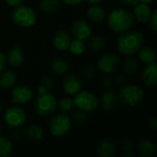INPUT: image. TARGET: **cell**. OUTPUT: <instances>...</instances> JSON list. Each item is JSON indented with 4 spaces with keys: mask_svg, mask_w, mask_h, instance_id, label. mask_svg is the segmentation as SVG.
I'll return each mask as SVG.
<instances>
[{
    "mask_svg": "<svg viewBox=\"0 0 157 157\" xmlns=\"http://www.w3.org/2000/svg\"><path fill=\"white\" fill-rule=\"evenodd\" d=\"M60 6L59 0H40V8L42 12L46 14L55 13Z\"/></svg>",
    "mask_w": 157,
    "mask_h": 157,
    "instance_id": "cell-27",
    "label": "cell"
},
{
    "mask_svg": "<svg viewBox=\"0 0 157 157\" xmlns=\"http://www.w3.org/2000/svg\"><path fill=\"white\" fill-rule=\"evenodd\" d=\"M71 119L65 113H60L52 117L49 124V130L52 136L63 137L71 129Z\"/></svg>",
    "mask_w": 157,
    "mask_h": 157,
    "instance_id": "cell-7",
    "label": "cell"
},
{
    "mask_svg": "<svg viewBox=\"0 0 157 157\" xmlns=\"http://www.w3.org/2000/svg\"><path fill=\"white\" fill-rule=\"evenodd\" d=\"M118 101H119V98H118L117 94L113 92L111 89H108L102 93L100 97L99 104L104 111L110 112L117 108Z\"/></svg>",
    "mask_w": 157,
    "mask_h": 157,
    "instance_id": "cell-12",
    "label": "cell"
},
{
    "mask_svg": "<svg viewBox=\"0 0 157 157\" xmlns=\"http://www.w3.org/2000/svg\"><path fill=\"white\" fill-rule=\"evenodd\" d=\"M2 110H3V104H2V101L0 99V113L2 112Z\"/></svg>",
    "mask_w": 157,
    "mask_h": 157,
    "instance_id": "cell-46",
    "label": "cell"
},
{
    "mask_svg": "<svg viewBox=\"0 0 157 157\" xmlns=\"http://www.w3.org/2000/svg\"><path fill=\"white\" fill-rule=\"evenodd\" d=\"M72 38L69 32L63 29L56 31L52 37V44L54 48L60 52H65L69 49Z\"/></svg>",
    "mask_w": 157,
    "mask_h": 157,
    "instance_id": "cell-13",
    "label": "cell"
},
{
    "mask_svg": "<svg viewBox=\"0 0 157 157\" xmlns=\"http://www.w3.org/2000/svg\"><path fill=\"white\" fill-rule=\"evenodd\" d=\"M100 86L104 89V90H108V89H111L112 86H113V79L111 77H109V75H104L101 79H100Z\"/></svg>",
    "mask_w": 157,
    "mask_h": 157,
    "instance_id": "cell-34",
    "label": "cell"
},
{
    "mask_svg": "<svg viewBox=\"0 0 157 157\" xmlns=\"http://www.w3.org/2000/svg\"><path fill=\"white\" fill-rule=\"evenodd\" d=\"M6 63V57L2 52H0V73L4 70Z\"/></svg>",
    "mask_w": 157,
    "mask_h": 157,
    "instance_id": "cell-39",
    "label": "cell"
},
{
    "mask_svg": "<svg viewBox=\"0 0 157 157\" xmlns=\"http://www.w3.org/2000/svg\"><path fill=\"white\" fill-rule=\"evenodd\" d=\"M3 118L7 127L17 130L25 124L27 115L23 109L18 106H13L6 109Z\"/></svg>",
    "mask_w": 157,
    "mask_h": 157,
    "instance_id": "cell-8",
    "label": "cell"
},
{
    "mask_svg": "<svg viewBox=\"0 0 157 157\" xmlns=\"http://www.w3.org/2000/svg\"><path fill=\"white\" fill-rule=\"evenodd\" d=\"M86 15L88 19L92 22L99 23L105 19L106 12L99 5H91V6L87 9Z\"/></svg>",
    "mask_w": 157,
    "mask_h": 157,
    "instance_id": "cell-19",
    "label": "cell"
},
{
    "mask_svg": "<svg viewBox=\"0 0 157 157\" xmlns=\"http://www.w3.org/2000/svg\"><path fill=\"white\" fill-rule=\"evenodd\" d=\"M40 86H43L48 92H50V91L52 89L53 86H54L52 79L50 76H48V75L42 76V77L40 78Z\"/></svg>",
    "mask_w": 157,
    "mask_h": 157,
    "instance_id": "cell-33",
    "label": "cell"
},
{
    "mask_svg": "<svg viewBox=\"0 0 157 157\" xmlns=\"http://www.w3.org/2000/svg\"><path fill=\"white\" fill-rule=\"evenodd\" d=\"M74 107H75L74 100L68 97H64L61 98L59 101H57V108L62 113H68L72 111Z\"/></svg>",
    "mask_w": 157,
    "mask_h": 157,
    "instance_id": "cell-29",
    "label": "cell"
},
{
    "mask_svg": "<svg viewBox=\"0 0 157 157\" xmlns=\"http://www.w3.org/2000/svg\"><path fill=\"white\" fill-rule=\"evenodd\" d=\"M121 147L125 153H132L134 148V143L131 139H125L121 144Z\"/></svg>",
    "mask_w": 157,
    "mask_h": 157,
    "instance_id": "cell-36",
    "label": "cell"
},
{
    "mask_svg": "<svg viewBox=\"0 0 157 157\" xmlns=\"http://www.w3.org/2000/svg\"><path fill=\"white\" fill-rule=\"evenodd\" d=\"M62 1L68 6H78L81 3H83L85 0H62Z\"/></svg>",
    "mask_w": 157,
    "mask_h": 157,
    "instance_id": "cell-40",
    "label": "cell"
},
{
    "mask_svg": "<svg viewBox=\"0 0 157 157\" xmlns=\"http://www.w3.org/2000/svg\"><path fill=\"white\" fill-rule=\"evenodd\" d=\"M36 113L40 117H49L54 113L57 109V99L50 92L39 95L34 104Z\"/></svg>",
    "mask_w": 157,
    "mask_h": 157,
    "instance_id": "cell-6",
    "label": "cell"
},
{
    "mask_svg": "<svg viewBox=\"0 0 157 157\" xmlns=\"http://www.w3.org/2000/svg\"><path fill=\"white\" fill-rule=\"evenodd\" d=\"M1 132H2V125H1V122H0V135H1Z\"/></svg>",
    "mask_w": 157,
    "mask_h": 157,
    "instance_id": "cell-47",
    "label": "cell"
},
{
    "mask_svg": "<svg viewBox=\"0 0 157 157\" xmlns=\"http://www.w3.org/2000/svg\"><path fill=\"white\" fill-rule=\"evenodd\" d=\"M153 10L149 6V5L143 4V3H138L137 5L134 6L133 9V17L134 19L141 23H146L149 21L151 16H152Z\"/></svg>",
    "mask_w": 157,
    "mask_h": 157,
    "instance_id": "cell-16",
    "label": "cell"
},
{
    "mask_svg": "<svg viewBox=\"0 0 157 157\" xmlns=\"http://www.w3.org/2000/svg\"><path fill=\"white\" fill-rule=\"evenodd\" d=\"M118 98L125 106L137 107L144 99V91L139 86L126 84L121 87Z\"/></svg>",
    "mask_w": 157,
    "mask_h": 157,
    "instance_id": "cell-3",
    "label": "cell"
},
{
    "mask_svg": "<svg viewBox=\"0 0 157 157\" xmlns=\"http://www.w3.org/2000/svg\"><path fill=\"white\" fill-rule=\"evenodd\" d=\"M46 93H48V91H47L43 86H40L38 87V94H39V95H43V94H46Z\"/></svg>",
    "mask_w": 157,
    "mask_h": 157,
    "instance_id": "cell-43",
    "label": "cell"
},
{
    "mask_svg": "<svg viewBox=\"0 0 157 157\" xmlns=\"http://www.w3.org/2000/svg\"><path fill=\"white\" fill-rule=\"evenodd\" d=\"M73 100L75 107L85 112H92L96 110L99 105V99L98 97L87 90H80L75 95Z\"/></svg>",
    "mask_w": 157,
    "mask_h": 157,
    "instance_id": "cell-5",
    "label": "cell"
},
{
    "mask_svg": "<svg viewBox=\"0 0 157 157\" xmlns=\"http://www.w3.org/2000/svg\"><path fill=\"white\" fill-rule=\"evenodd\" d=\"M68 68H69V65L67 63V62L61 58V57H57V58H54L52 60L51 62V69L52 71L58 75H65L68 71Z\"/></svg>",
    "mask_w": 157,
    "mask_h": 157,
    "instance_id": "cell-22",
    "label": "cell"
},
{
    "mask_svg": "<svg viewBox=\"0 0 157 157\" xmlns=\"http://www.w3.org/2000/svg\"><path fill=\"white\" fill-rule=\"evenodd\" d=\"M155 0H139V3H143V4H146V5H150L154 2Z\"/></svg>",
    "mask_w": 157,
    "mask_h": 157,
    "instance_id": "cell-45",
    "label": "cell"
},
{
    "mask_svg": "<svg viewBox=\"0 0 157 157\" xmlns=\"http://www.w3.org/2000/svg\"><path fill=\"white\" fill-rule=\"evenodd\" d=\"M71 121L74 122L75 125L83 126L87 121V116H86L85 111L79 109L78 111H75V112L73 113L72 118H71Z\"/></svg>",
    "mask_w": 157,
    "mask_h": 157,
    "instance_id": "cell-32",
    "label": "cell"
},
{
    "mask_svg": "<svg viewBox=\"0 0 157 157\" xmlns=\"http://www.w3.org/2000/svg\"><path fill=\"white\" fill-rule=\"evenodd\" d=\"M17 81L16 75L10 70H3L0 73V87L10 88L15 86Z\"/></svg>",
    "mask_w": 157,
    "mask_h": 157,
    "instance_id": "cell-21",
    "label": "cell"
},
{
    "mask_svg": "<svg viewBox=\"0 0 157 157\" xmlns=\"http://www.w3.org/2000/svg\"><path fill=\"white\" fill-rule=\"evenodd\" d=\"M122 69L127 76H133L138 71V63L136 59L132 57L125 59L122 63Z\"/></svg>",
    "mask_w": 157,
    "mask_h": 157,
    "instance_id": "cell-25",
    "label": "cell"
},
{
    "mask_svg": "<svg viewBox=\"0 0 157 157\" xmlns=\"http://www.w3.org/2000/svg\"><path fill=\"white\" fill-rule=\"evenodd\" d=\"M96 73H97V71H96L95 66H93L91 64H84L80 68L81 76L86 81L93 80L96 76Z\"/></svg>",
    "mask_w": 157,
    "mask_h": 157,
    "instance_id": "cell-31",
    "label": "cell"
},
{
    "mask_svg": "<svg viewBox=\"0 0 157 157\" xmlns=\"http://www.w3.org/2000/svg\"><path fill=\"white\" fill-rule=\"evenodd\" d=\"M13 150L11 141L4 136H0V157L9 156Z\"/></svg>",
    "mask_w": 157,
    "mask_h": 157,
    "instance_id": "cell-28",
    "label": "cell"
},
{
    "mask_svg": "<svg viewBox=\"0 0 157 157\" xmlns=\"http://www.w3.org/2000/svg\"><path fill=\"white\" fill-rule=\"evenodd\" d=\"M121 4L128 6H133L139 3V0H120Z\"/></svg>",
    "mask_w": 157,
    "mask_h": 157,
    "instance_id": "cell-41",
    "label": "cell"
},
{
    "mask_svg": "<svg viewBox=\"0 0 157 157\" xmlns=\"http://www.w3.org/2000/svg\"><path fill=\"white\" fill-rule=\"evenodd\" d=\"M149 125H150V127H151L154 131H156L157 130L156 117H151V118L149 119Z\"/></svg>",
    "mask_w": 157,
    "mask_h": 157,
    "instance_id": "cell-42",
    "label": "cell"
},
{
    "mask_svg": "<svg viewBox=\"0 0 157 157\" xmlns=\"http://www.w3.org/2000/svg\"><path fill=\"white\" fill-rule=\"evenodd\" d=\"M85 49H86V44L84 40L74 39L71 40L68 50H70V52L75 55H81L85 52Z\"/></svg>",
    "mask_w": 157,
    "mask_h": 157,
    "instance_id": "cell-30",
    "label": "cell"
},
{
    "mask_svg": "<svg viewBox=\"0 0 157 157\" xmlns=\"http://www.w3.org/2000/svg\"><path fill=\"white\" fill-rule=\"evenodd\" d=\"M33 98L32 89L25 85H18L11 91V100L14 104H27Z\"/></svg>",
    "mask_w": 157,
    "mask_h": 157,
    "instance_id": "cell-10",
    "label": "cell"
},
{
    "mask_svg": "<svg viewBox=\"0 0 157 157\" xmlns=\"http://www.w3.org/2000/svg\"><path fill=\"white\" fill-rule=\"evenodd\" d=\"M24 52L23 51L18 47V46H15L13 47L7 53V57H6V62H8V63L14 67H17L20 66L23 62H24Z\"/></svg>",
    "mask_w": 157,
    "mask_h": 157,
    "instance_id": "cell-18",
    "label": "cell"
},
{
    "mask_svg": "<svg viewBox=\"0 0 157 157\" xmlns=\"http://www.w3.org/2000/svg\"><path fill=\"white\" fill-rule=\"evenodd\" d=\"M105 44H106V39L101 35L90 36L87 39V45H88L89 49H91L95 52H98V51H100L101 49H103Z\"/></svg>",
    "mask_w": 157,
    "mask_h": 157,
    "instance_id": "cell-26",
    "label": "cell"
},
{
    "mask_svg": "<svg viewBox=\"0 0 157 157\" xmlns=\"http://www.w3.org/2000/svg\"><path fill=\"white\" fill-rule=\"evenodd\" d=\"M132 12L125 8H116L108 17V25L116 34H121L129 30L134 23Z\"/></svg>",
    "mask_w": 157,
    "mask_h": 157,
    "instance_id": "cell-2",
    "label": "cell"
},
{
    "mask_svg": "<svg viewBox=\"0 0 157 157\" xmlns=\"http://www.w3.org/2000/svg\"><path fill=\"white\" fill-rule=\"evenodd\" d=\"M127 75L123 73V74H118L115 77H114V79H113V83L116 85V86H125L126 84H127Z\"/></svg>",
    "mask_w": 157,
    "mask_h": 157,
    "instance_id": "cell-35",
    "label": "cell"
},
{
    "mask_svg": "<svg viewBox=\"0 0 157 157\" xmlns=\"http://www.w3.org/2000/svg\"><path fill=\"white\" fill-rule=\"evenodd\" d=\"M142 80L148 87H155L157 85V64L155 62L146 64L142 73Z\"/></svg>",
    "mask_w": 157,
    "mask_h": 157,
    "instance_id": "cell-15",
    "label": "cell"
},
{
    "mask_svg": "<svg viewBox=\"0 0 157 157\" xmlns=\"http://www.w3.org/2000/svg\"><path fill=\"white\" fill-rule=\"evenodd\" d=\"M139 58L145 64L152 63L155 62V52L149 46H145L144 48L142 47L139 50Z\"/></svg>",
    "mask_w": 157,
    "mask_h": 157,
    "instance_id": "cell-24",
    "label": "cell"
},
{
    "mask_svg": "<svg viewBox=\"0 0 157 157\" xmlns=\"http://www.w3.org/2000/svg\"><path fill=\"white\" fill-rule=\"evenodd\" d=\"M119 65H120V58L114 52H107L103 54L98 58L97 62L98 69L106 75L115 72L119 67Z\"/></svg>",
    "mask_w": 157,
    "mask_h": 157,
    "instance_id": "cell-9",
    "label": "cell"
},
{
    "mask_svg": "<svg viewBox=\"0 0 157 157\" xmlns=\"http://www.w3.org/2000/svg\"><path fill=\"white\" fill-rule=\"evenodd\" d=\"M90 5H99V3L102 2V0H85Z\"/></svg>",
    "mask_w": 157,
    "mask_h": 157,
    "instance_id": "cell-44",
    "label": "cell"
},
{
    "mask_svg": "<svg viewBox=\"0 0 157 157\" xmlns=\"http://www.w3.org/2000/svg\"><path fill=\"white\" fill-rule=\"evenodd\" d=\"M13 21L22 28L33 27L37 21V15L34 9L27 6H18L12 12Z\"/></svg>",
    "mask_w": 157,
    "mask_h": 157,
    "instance_id": "cell-4",
    "label": "cell"
},
{
    "mask_svg": "<svg viewBox=\"0 0 157 157\" xmlns=\"http://www.w3.org/2000/svg\"><path fill=\"white\" fill-rule=\"evenodd\" d=\"M63 91L69 96H75L82 90V82L78 76L74 74L68 75L64 77L63 83Z\"/></svg>",
    "mask_w": 157,
    "mask_h": 157,
    "instance_id": "cell-14",
    "label": "cell"
},
{
    "mask_svg": "<svg viewBox=\"0 0 157 157\" xmlns=\"http://www.w3.org/2000/svg\"><path fill=\"white\" fill-rule=\"evenodd\" d=\"M138 152L144 157H152L155 154V145L149 139H143L138 144Z\"/></svg>",
    "mask_w": 157,
    "mask_h": 157,
    "instance_id": "cell-20",
    "label": "cell"
},
{
    "mask_svg": "<svg viewBox=\"0 0 157 157\" xmlns=\"http://www.w3.org/2000/svg\"><path fill=\"white\" fill-rule=\"evenodd\" d=\"M6 5L11 7H17L20 5H22L24 0H5Z\"/></svg>",
    "mask_w": 157,
    "mask_h": 157,
    "instance_id": "cell-38",
    "label": "cell"
},
{
    "mask_svg": "<svg viewBox=\"0 0 157 157\" xmlns=\"http://www.w3.org/2000/svg\"><path fill=\"white\" fill-rule=\"evenodd\" d=\"M144 35L138 30H127L121 34L117 40V48L120 53L125 56H132L143 47Z\"/></svg>",
    "mask_w": 157,
    "mask_h": 157,
    "instance_id": "cell-1",
    "label": "cell"
},
{
    "mask_svg": "<svg viewBox=\"0 0 157 157\" xmlns=\"http://www.w3.org/2000/svg\"><path fill=\"white\" fill-rule=\"evenodd\" d=\"M43 130L40 125L37 124H32L27 127L25 131V135L28 139L37 142L40 141L43 138Z\"/></svg>",
    "mask_w": 157,
    "mask_h": 157,
    "instance_id": "cell-23",
    "label": "cell"
},
{
    "mask_svg": "<svg viewBox=\"0 0 157 157\" xmlns=\"http://www.w3.org/2000/svg\"><path fill=\"white\" fill-rule=\"evenodd\" d=\"M116 153V145L113 140L106 138L102 140L97 148V154L100 157H112Z\"/></svg>",
    "mask_w": 157,
    "mask_h": 157,
    "instance_id": "cell-17",
    "label": "cell"
},
{
    "mask_svg": "<svg viewBox=\"0 0 157 157\" xmlns=\"http://www.w3.org/2000/svg\"><path fill=\"white\" fill-rule=\"evenodd\" d=\"M71 31L75 39L82 40L85 41L91 36L92 29L86 20L77 19L73 23Z\"/></svg>",
    "mask_w": 157,
    "mask_h": 157,
    "instance_id": "cell-11",
    "label": "cell"
},
{
    "mask_svg": "<svg viewBox=\"0 0 157 157\" xmlns=\"http://www.w3.org/2000/svg\"><path fill=\"white\" fill-rule=\"evenodd\" d=\"M148 22H150V27H151V29H152L153 32H154V33H156V31H157V10L156 9L153 10L152 16H151V17H150V19H149V21H148Z\"/></svg>",
    "mask_w": 157,
    "mask_h": 157,
    "instance_id": "cell-37",
    "label": "cell"
}]
</instances>
